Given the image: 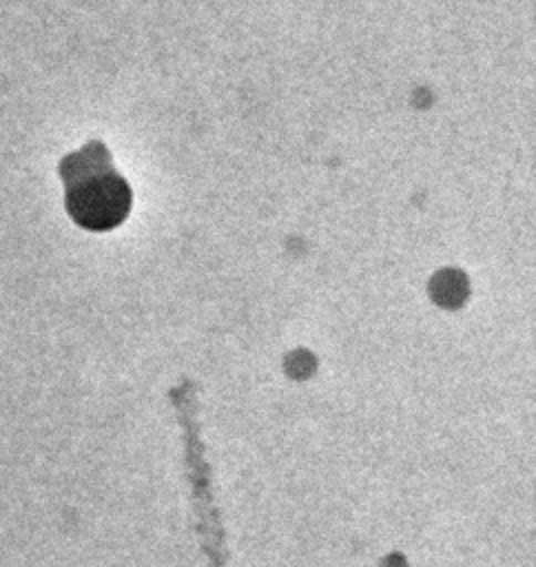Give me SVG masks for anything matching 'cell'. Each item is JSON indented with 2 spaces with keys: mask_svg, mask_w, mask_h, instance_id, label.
<instances>
[{
  "mask_svg": "<svg viewBox=\"0 0 536 567\" xmlns=\"http://www.w3.org/2000/svg\"><path fill=\"white\" fill-rule=\"evenodd\" d=\"M60 177L64 182V206L69 217L93 233L120 226L133 204L128 182L117 173L104 142L91 140L82 148L62 157Z\"/></svg>",
  "mask_w": 536,
  "mask_h": 567,
  "instance_id": "cell-1",
  "label": "cell"
}]
</instances>
